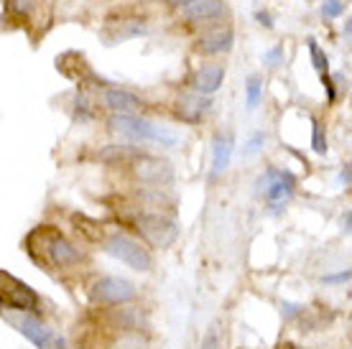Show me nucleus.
<instances>
[{
	"label": "nucleus",
	"instance_id": "obj_1",
	"mask_svg": "<svg viewBox=\"0 0 352 349\" xmlns=\"http://www.w3.org/2000/svg\"><path fill=\"white\" fill-rule=\"evenodd\" d=\"M26 250L34 262H41L44 268L54 271H72L77 268L85 255L62 229L52 227V225H41L34 227L26 235Z\"/></svg>",
	"mask_w": 352,
	"mask_h": 349
},
{
	"label": "nucleus",
	"instance_id": "obj_2",
	"mask_svg": "<svg viewBox=\"0 0 352 349\" xmlns=\"http://www.w3.org/2000/svg\"><path fill=\"white\" fill-rule=\"evenodd\" d=\"M110 131L120 133L123 138H131L135 143H159V146H176V133L164 128V125H156L151 120H143V117H135V115H125V113H113L110 115Z\"/></svg>",
	"mask_w": 352,
	"mask_h": 349
},
{
	"label": "nucleus",
	"instance_id": "obj_3",
	"mask_svg": "<svg viewBox=\"0 0 352 349\" xmlns=\"http://www.w3.org/2000/svg\"><path fill=\"white\" fill-rule=\"evenodd\" d=\"M38 308H41V298L26 280L16 278L8 271H0V311L36 314Z\"/></svg>",
	"mask_w": 352,
	"mask_h": 349
},
{
	"label": "nucleus",
	"instance_id": "obj_4",
	"mask_svg": "<svg viewBox=\"0 0 352 349\" xmlns=\"http://www.w3.org/2000/svg\"><path fill=\"white\" fill-rule=\"evenodd\" d=\"M102 250L110 258L125 262L131 271L138 273H151L153 271V258H151L148 247H143L138 240H133L131 235L123 232H113V235L102 237Z\"/></svg>",
	"mask_w": 352,
	"mask_h": 349
},
{
	"label": "nucleus",
	"instance_id": "obj_5",
	"mask_svg": "<svg viewBox=\"0 0 352 349\" xmlns=\"http://www.w3.org/2000/svg\"><path fill=\"white\" fill-rule=\"evenodd\" d=\"M87 293L97 306H125L138 296L135 286L120 275H95L89 280Z\"/></svg>",
	"mask_w": 352,
	"mask_h": 349
},
{
	"label": "nucleus",
	"instance_id": "obj_6",
	"mask_svg": "<svg viewBox=\"0 0 352 349\" xmlns=\"http://www.w3.org/2000/svg\"><path fill=\"white\" fill-rule=\"evenodd\" d=\"M135 229L151 247H159V250H166L179 240V225L161 212H141L135 217Z\"/></svg>",
	"mask_w": 352,
	"mask_h": 349
},
{
	"label": "nucleus",
	"instance_id": "obj_7",
	"mask_svg": "<svg viewBox=\"0 0 352 349\" xmlns=\"http://www.w3.org/2000/svg\"><path fill=\"white\" fill-rule=\"evenodd\" d=\"M258 194H263L265 204L273 212H278L283 204H289L294 192H296V176L286 168H265L263 176L256 181Z\"/></svg>",
	"mask_w": 352,
	"mask_h": 349
},
{
	"label": "nucleus",
	"instance_id": "obj_8",
	"mask_svg": "<svg viewBox=\"0 0 352 349\" xmlns=\"http://www.w3.org/2000/svg\"><path fill=\"white\" fill-rule=\"evenodd\" d=\"M0 316L10 324L21 337H26L36 349H62L64 341L46 326L36 314H13V311H0Z\"/></svg>",
	"mask_w": 352,
	"mask_h": 349
},
{
	"label": "nucleus",
	"instance_id": "obj_9",
	"mask_svg": "<svg viewBox=\"0 0 352 349\" xmlns=\"http://www.w3.org/2000/svg\"><path fill=\"white\" fill-rule=\"evenodd\" d=\"M131 168L133 179L146 183V186H164V183H171V179H174V166L166 158L159 156H135L131 161Z\"/></svg>",
	"mask_w": 352,
	"mask_h": 349
},
{
	"label": "nucleus",
	"instance_id": "obj_10",
	"mask_svg": "<svg viewBox=\"0 0 352 349\" xmlns=\"http://www.w3.org/2000/svg\"><path fill=\"white\" fill-rule=\"evenodd\" d=\"M222 82H225V69L217 64H210V67H199L194 71L192 87L197 95H214L222 87Z\"/></svg>",
	"mask_w": 352,
	"mask_h": 349
},
{
	"label": "nucleus",
	"instance_id": "obj_11",
	"mask_svg": "<svg viewBox=\"0 0 352 349\" xmlns=\"http://www.w3.org/2000/svg\"><path fill=\"white\" fill-rule=\"evenodd\" d=\"M102 102H105V107H110L113 113H125V115H133V110H138V107L143 105L141 97L128 92V89H120V87L105 89Z\"/></svg>",
	"mask_w": 352,
	"mask_h": 349
},
{
	"label": "nucleus",
	"instance_id": "obj_12",
	"mask_svg": "<svg viewBox=\"0 0 352 349\" xmlns=\"http://www.w3.org/2000/svg\"><path fill=\"white\" fill-rule=\"evenodd\" d=\"M197 49L202 54H222L232 49V28H214L199 38Z\"/></svg>",
	"mask_w": 352,
	"mask_h": 349
},
{
	"label": "nucleus",
	"instance_id": "obj_13",
	"mask_svg": "<svg viewBox=\"0 0 352 349\" xmlns=\"http://www.w3.org/2000/svg\"><path fill=\"white\" fill-rule=\"evenodd\" d=\"M230 156H232V135H217L214 146H212V176L228 171Z\"/></svg>",
	"mask_w": 352,
	"mask_h": 349
},
{
	"label": "nucleus",
	"instance_id": "obj_14",
	"mask_svg": "<svg viewBox=\"0 0 352 349\" xmlns=\"http://www.w3.org/2000/svg\"><path fill=\"white\" fill-rule=\"evenodd\" d=\"M207 110H210V102L202 100V95H186V97H182V102H179V110H176V113H179L182 120L197 122Z\"/></svg>",
	"mask_w": 352,
	"mask_h": 349
},
{
	"label": "nucleus",
	"instance_id": "obj_15",
	"mask_svg": "<svg viewBox=\"0 0 352 349\" xmlns=\"http://www.w3.org/2000/svg\"><path fill=\"white\" fill-rule=\"evenodd\" d=\"M261 97H263V82L258 77H250L245 85V102H248V110H256L258 102H261Z\"/></svg>",
	"mask_w": 352,
	"mask_h": 349
},
{
	"label": "nucleus",
	"instance_id": "obj_16",
	"mask_svg": "<svg viewBox=\"0 0 352 349\" xmlns=\"http://www.w3.org/2000/svg\"><path fill=\"white\" fill-rule=\"evenodd\" d=\"M309 56H311V64L317 67L319 74H329V59H327V54L319 49V44L314 38H309Z\"/></svg>",
	"mask_w": 352,
	"mask_h": 349
},
{
	"label": "nucleus",
	"instance_id": "obj_17",
	"mask_svg": "<svg viewBox=\"0 0 352 349\" xmlns=\"http://www.w3.org/2000/svg\"><path fill=\"white\" fill-rule=\"evenodd\" d=\"M311 150L319 153V156L327 153V133H324V125L319 120L311 122Z\"/></svg>",
	"mask_w": 352,
	"mask_h": 349
},
{
	"label": "nucleus",
	"instance_id": "obj_18",
	"mask_svg": "<svg viewBox=\"0 0 352 349\" xmlns=\"http://www.w3.org/2000/svg\"><path fill=\"white\" fill-rule=\"evenodd\" d=\"M263 143H265V133H253L250 135V140H248V146H245V150H243V156L245 158H250V156H256L258 150L263 148Z\"/></svg>",
	"mask_w": 352,
	"mask_h": 349
},
{
	"label": "nucleus",
	"instance_id": "obj_19",
	"mask_svg": "<svg viewBox=\"0 0 352 349\" xmlns=\"http://www.w3.org/2000/svg\"><path fill=\"white\" fill-rule=\"evenodd\" d=\"M222 339H220V329L217 326H210V332L204 334L202 344H199V349H220Z\"/></svg>",
	"mask_w": 352,
	"mask_h": 349
},
{
	"label": "nucleus",
	"instance_id": "obj_20",
	"mask_svg": "<svg viewBox=\"0 0 352 349\" xmlns=\"http://www.w3.org/2000/svg\"><path fill=\"white\" fill-rule=\"evenodd\" d=\"M342 10H344L342 0H324V5H322V16L337 18V16H342Z\"/></svg>",
	"mask_w": 352,
	"mask_h": 349
},
{
	"label": "nucleus",
	"instance_id": "obj_21",
	"mask_svg": "<svg viewBox=\"0 0 352 349\" xmlns=\"http://www.w3.org/2000/svg\"><path fill=\"white\" fill-rule=\"evenodd\" d=\"M281 59H283V46H276V49H271V52L263 54V61L268 64V67H276Z\"/></svg>",
	"mask_w": 352,
	"mask_h": 349
},
{
	"label": "nucleus",
	"instance_id": "obj_22",
	"mask_svg": "<svg viewBox=\"0 0 352 349\" xmlns=\"http://www.w3.org/2000/svg\"><path fill=\"white\" fill-rule=\"evenodd\" d=\"M350 280V271H340V273H332V275H324L322 278V283H327V286H335V283H347Z\"/></svg>",
	"mask_w": 352,
	"mask_h": 349
},
{
	"label": "nucleus",
	"instance_id": "obj_23",
	"mask_svg": "<svg viewBox=\"0 0 352 349\" xmlns=\"http://www.w3.org/2000/svg\"><path fill=\"white\" fill-rule=\"evenodd\" d=\"M281 311H283V319H296V316L304 314V306L301 304H283Z\"/></svg>",
	"mask_w": 352,
	"mask_h": 349
},
{
	"label": "nucleus",
	"instance_id": "obj_24",
	"mask_svg": "<svg viewBox=\"0 0 352 349\" xmlns=\"http://www.w3.org/2000/svg\"><path fill=\"white\" fill-rule=\"evenodd\" d=\"M31 3H34V0H8V8L16 10L18 16H23V13L31 8Z\"/></svg>",
	"mask_w": 352,
	"mask_h": 349
},
{
	"label": "nucleus",
	"instance_id": "obj_25",
	"mask_svg": "<svg viewBox=\"0 0 352 349\" xmlns=\"http://www.w3.org/2000/svg\"><path fill=\"white\" fill-rule=\"evenodd\" d=\"M340 183H342V186H350V164H344V166L340 168Z\"/></svg>",
	"mask_w": 352,
	"mask_h": 349
},
{
	"label": "nucleus",
	"instance_id": "obj_26",
	"mask_svg": "<svg viewBox=\"0 0 352 349\" xmlns=\"http://www.w3.org/2000/svg\"><path fill=\"white\" fill-rule=\"evenodd\" d=\"M256 18H258V21H261V23H263L265 28H271V26H273L271 16H268V13H265V10H258V13H256Z\"/></svg>",
	"mask_w": 352,
	"mask_h": 349
},
{
	"label": "nucleus",
	"instance_id": "obj_27",
	"mask_svg": "<svg viewBox=\"0 0 352 349\" xmlns=\"http://www.w3.org/2000/svg\"><path fill=\"white\" fill-rule=\"evenodd\" d=\"M350 219H352V214H350V212H344V217H342V229H344V232H350Z\"/></svg>",
	"mask_w": 352,
	"mask_h": 349
}]
</instances>
